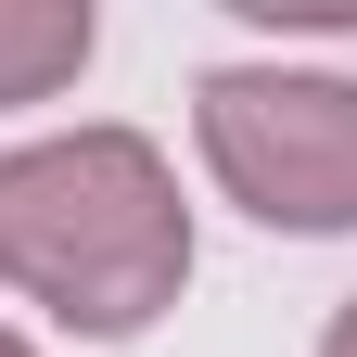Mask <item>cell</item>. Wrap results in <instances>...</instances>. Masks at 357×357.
<instances>
[{
	"mask_svg": "<svg viewBox=\"0 0 357 357\" xmlns=\"http://www.w3.org/2000/svg\"><path fill=\"white\" fill-rule=\"evenodd\" d=\"M0 281L38 294L77 332H141L192 281V217L141 128H77V141L0 153Z\"/></svg>",
	"mask_w": 357,
	"mask_h": 357,
	"instance_id": "obj_1",
	"label": "cell"
},
{
	"mask_svg": "<svg viewBox=\"0 0 357 357\" xmlns=\"http://www.w3.org/2000/svg\"><path fill=\"white\" fill-rule=\"evenodd\" d=\"M319 357H357V306H344V319H332V344H319Z\"/></svg>",
	"mask_w": 357,
	"mask_h": 357,
	"instance_id": "obj_4",
	"label": "cell"
},
{
	"mask_svg": "<svg viewBox=\"0 0 357 357\" xmlns=\"http://www.w3.org/2000/svg\"><path fill=\"white\" fill-rule=\"evenodd\" d=\"M89 0H0V102H52L89 64Z\"/></svg>",
	"mask_w": 357,
	"mask_h": 357,
	"instance_id": "obj_3",
	"label": "cell"
},
{
	"mask_svg": "<svg viewBox=\"0 0 357 357\" xmlns=\"http://www.w3.org/2000/svg\"><path fill=\"white\" fill-rule=\"evenodd\" d=\"M0 357H26V332H0Z\"/></svg>",
	"mask_w": 357,
	"mask_h": 357,
	"instance_id": "obj_5",
	"label": "cell"
},
{
	"mask_svg": "<svg viewBox=\"0 0 357 357\" xmlns=\"http://www.w3.org/2000/svg\"><path fill=\"white\" fill-rule=\"evenodd\" d=\"M204 166L268 230H357V77L217 64L204 77Z\"/></svg>",
	"mask_w": 357,
	"mask_h": 357,
	"instance_id": "obj_2",
	"label": "cell"
}]
</instances>
